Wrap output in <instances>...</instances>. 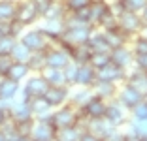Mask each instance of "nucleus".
I'll return each mask as SVG.
<instances>
[{
    "label": "nucleus",
    "mask_w": 147,
    "mask_h": 141,
    "mask_svg": "<svg viewBox=\"0 0 147 141\" xmlns=\"http://www.w3.org/2000/svg\"><path fill=\"white\" fill-rule=\"evenodd\" d=\"M13 64V58L9 55H0V77H6Z\"/></svg>",
    "instance_id": "79ce46f5"
},
{
    "label": "nucleus",
    "mask_w": 147,
    "mask_h": 141,
    "mask_svg": "<svg viewBox=\"0 0 147 141\" xmlns=\"http://www.w3.org/2000/svg\"><path fill=\"white\" fill-rule=\"evenodd\" d=\"M117 87L115 83H108V81H100V79H96V83L91 87L92 92L96 94V96H100L102 100H106V102H109V100H113L117 96Z\"/></svg>",
    "instance_id": "5701e85b"
},
{
    "label": "nucleus",
    "mask_w": 147,
    "mask_h": 141,
    "mask_svg": "<svg viewBox=\"0 0 147 141\" xmlns=\"http://www.w3.org/2000/svg\"><path fill=\"white\" fill-rule=\"evenodd\" d=\"M79 137H81V132L78 130V126H70V128L57 130L55 141H79Z\"/></svg>",
    "instance_id": "2f4dec72"
},
{
    "label": "nucleus",
    "mask_w": 147,
    "mask_h": 141,
    "mask_svg": "<svg viewBox=\"0 0 147 141\" xmlns=\"http://www.w3.org/2000/svg\"><path fill=\"white\" fill-rule=\"evenodd\" d=\"M30 55H32L30 49H28L21 40H17V43H15V47H13V51H11V58L17 60V62H28Z\"/></svg>",
    "instance_id": "c756f323"
},
{
    "label": "nucleus",
    "mask_w": 147,
    "mask_h": 141,
    "mask_svg": "<svg viewBox=\"0 0 147 141\" xmlns=\"http://www.w3.org/2000/svg\"><path fill=\"white\" fill-rule=\"evenodd\" d=\"M51 43H59L66 30V19H42L38 26Z\"/></svg>",
    "instance_id": "1a4fd4ad"
},
{
    "label": "nucleus",
    "mask_w": 147,
    "mask_h": 141,
    "mask_svg": "<svg viewBox=\"0 0 147 141\" xmlns=\"http://www.w3.org/2000/svg\"><path fill=\"white\" fill-rule=\"evenodd\" d=\"M92 96H94V92H92L91 87H72V89H70V100L68 102L72 103L74 107L81 109Z\"/></svg>",
    "instance_id": "a211bd4d"
},
{
    "label": "nucleus",
    "mask_w": 147,
    "mask_h": 141,
    "mask_svg": "<svg viewBox=\"0 0 147 141\" xmlns=\"http://www.w3.org/2000/svg\"><path fill=\"white\" fill-rule=\"evenodd\" d=\"M19 40H21V42L25 43V45L28 47L32 53H36V51H45L49 45H53V43L47 40V36L43 34L38 26H36V28H30V30H25V32H23V36Z\"/></svg>",
    "instance_id": "39448f33"
},
{
    "label": "nucleus",
    "mask_w": 147,
    "mask_h": 141,
    "mask_svg": "<svg viewBox=\"0 0 147 141\" xmlns=\"http://www.w3.org/2000/svg\"><path fill=\"white\" fill-rule=\"evenodd\" d=\"M138 141H147V136H142V137H140Z\"/></svg>",
    "instance_id": "5fc2aeb1"
},
{
    "label": "nucleus",
    "mask_w": 147,
    "mask_h": 141,
    "mask_svg": "<svg viewBox=\"0 0 147 141\" xmlns=\"http://www.w3.org/2000/svg\"><path fill=\"white\" fill-rule=\"evenodd\" d=\"M98 79L96 68H92L89 62L78 64V77H76V87H92Z\"/></svg>",
    "instance_id": "f3484780"
},
{
    "label": "nucleus",
    "mask_w": 147,
    "mask_h": 141,
    "mask_svg": "<svg viewBox=\"0 0 147 141\" xmlns=\"http://www.w3.org/2000/svg\"><path fill=\"white\" fill-rule=\"evenodd\" d=\"M17 141H34V139H32V136H19Z\"/></svg>",
    "instance_id": "603ef678"
},
{
    "label": "nucleus",
    "mask_w": 147,
    "mask_h": 141,
    "mask_svg": "<svg viewBox=\"0 0 147 141\" xmlns=\"http://www.w3.org/2000/svg\"><path fill=\"white\" fill-rule=\"evenodd\" d=\"M102 34H104L106 42H108V45L111 47V49L121 47V45H128V42L132 40L128 34H125L119 26H115V28H108V30H102Z\"/></svg>",
    "instance_id": "aec40b11"
},
{
    "label": "nucleus",
    "mask_w": 147,
    "mask_h": 141,
    "mask_svg": "<svg viewBox=\"0 0 147 141\" xmlns=\"http://www.w3.org/2000/svg\"><path fill=\"white\" fill-rule=\"evenodd\" d=\"M115 98L119 100L123 105H126L128 109H132V107H134L136 103H140L143 98H145V96H143L140 90H136L134 87H130L128 83L123 81L121 85L117 87V96H115Z\"/></svg>",
    "instance_id": "f8f14e48"
},
{
    "label": "nucleus",
    "mask_w": 147,
    "mask_h": 141,
    "mask_svg": "<svg viewBox=\"0 0 147 141\" xmlns=\"http://www.w3.org/2000/svg\"><path fill=\"white\" fill-rule=\"evenodd\" d=\"M25 30H26V26L23 25L21 21H17V19L9 21V34H11V36H15V38H21Z\"/></svg>",
    "instance_id": "37998d69"
},
{
    "label": "nucleus",
    "mask_w": 147,
    "mask_h": 141,
    "mask_svg": "<svg viewBox=\"0 0 147 141\" xmlns=\"http://www.w3.org/2000/svg\"><path fill=\"white\" fill-rule=\"evenodd\" d=\"M104 117L115 126V128H123V126L130 120V109L126 105H123L117 98H113V100H109L108 105H106Z\"/></svg>",
    "instance_id": "20e7f679"
},
{
    "label": "nucleus",
    "mask_w": 147,
    "mask_h": 141,
    "mask_svg": "<svg viewBox=\"0 0 147 141\" xmlns=\"http://www.w3.org/2000/svg\"><path fill=\"white\" fill-rule=\"evenodd\" d=\"M79 141H104V139L98 137V136H94V134H91V132H83L81 137H79Z\"/></svg>",
    "instance_id": "de8ad7c7"
},
{
    "label": "nucleus",
    "mask_w": 147,
    "mask_h": 141,
    "mask_svg": "<svg viewBox=\"0 0 147 141\" xmlns=\"http://www.w3.org/2000/svg\"><path fill=\"white\" fill-rule=\"evenodd\" d=\"M91 55H92V51L87 43H79V45L70 47V60L76 62V64H85V62H89Z\"/></svg>",
    "instance_id": "a878e982"
},
{
    "label": "nucleus",
    "mask_w": 147,
    "mask_h": 141,
    "mask_svg": "<svg viewBox=\"0 0 147 141\" xmlns=\"http://www.w3.org/2000/svg\"><path fill=\"white\" fill-rule=\"evenodd\" d=\"M30 73L32 72H30V68H28L26 62H17V60H13V64H11V68H9V72H8L6 77H9V79H13V81H17V83H23Z\"/></svg>",
    "instance_id": "bb28decb"
},
{
    "label": "nucleus",
    "mask_w": 147,
    "mask_h": 141,
    "mask_svg": "<svg viewBox=\"0 0 147 141\" xmlns=\"http://www.w3.org/2000/svg\"><path fill=\"white\" fill-rule=\"evenodd\" d=\"M28 103H30V109H32V113H34V119H51L53 107L47 103V100L43 98V96L30 98Z\"/></svg>",
    "instance_id": "4be33fe9"
},
{
    "label": "nucleus",
    "mask_w": 147,
    "mask_h": 141,
    "mask_svg": "<svg viewBox=\"0 0 147 141\" xmlns=\"http://www.w3.org/2000/svg\"><path fill=\"white\" fill-rule=\"evenodd\" d=\"M28 68H30L32 73H40L45 66H47V60H45V51H36L30 55V58H28Z\"/></svg>",
    "instance_id": "c85d7f7f"
},
{
    "label": "nucleus",
    "mask_w": 147,
    "mask_h": 141,
    "mask_svg": "<svg viewBox=\"0 0 147 141\" xmlns=\"http://www.w3.org/2000/svg\"><path fill=\"white\" fill-rule=\"evenodd\" d=\"M0 105H2V100H0Z\"/></svg>",
    "instance_id": "4d7b16f0"
},
{
    "label": "nucleus",
    "mask_w": 147,
    "mask_h": 141,
    "mask_svg": "<svg viewBox=\"0 0 147 141\" xmlns=\"http://www.w3.org/2000/svg\"><path fill=\"white\" fill-rule=\"evenodd\" d=\"M40 75L49 83V87H62V85H68L66 83V75H64V70H59V68H45L40 72Z\"/></svg>",
    "instance_id": "b1692460"
},
{
    "label": "nucleus",
    "mask_w": 147,
    "mask_h": 141,
    "mask_svg": "<svg viewBox=\"0 0 147 141\" xmlns=\"http://www.w3.org/2000/svg\"><path fill=\"white\" fill-rule=\"evenodd\" d=\"M66 15H68V9H66L64 2H53L42 19H66Z\"/></svg>",
    "instance_id": "7c9ffc66"
},
{
    "label": "nucleus",
    "mask_w": 147,
    "mask_h": 141,
    "mask_svg": "<svg viewBox=\"0 0 147 141\" xmlns=\"http://www.w3.org/2000/svg\"><path fill=\"white\" fill-rule=\"evenodd\" d=\"M78 117H79V109L74 107L72 103L68 102V103H64V105H61V107H55V109L51 111V124L57 130L70 128V126H76Z\"/></svg>",
    "instance_id": "f03ea898"
},
{
    "label": "nucleus",
    "mask_w": 147,
    "mask_h": 141,
    "mask_svg": "<svg viewBox=\"0 0 147 141\" xmlns=\"http://www.w3.org/2000/svg\"><path fill=\"white\" fill-rule=\"evenodd\" d=\"M43 98L47 100V103L55 109V107H61L64 103H68L70 100V87L62 85V87H49L43 94Z\"/></svg>",
    "instance_id": "ddd939ff"
},
{
    "label": "nucleus",
    "mask_w": 147,
    "mask_h": 141,
    "mask_svg": "<svg viewBox=\"0 0 147 141\" xmlns=\"http://www.w3.org/2000/svg\"><path fill=\"white\" fill-rule=\"evenodd\" d=\"M117 15L111 11V9H108V11L100 17V21H98V25H96V28H100V30H108V28H115L117 26Z\"/></svg>",
    "instance_id": "473e14b6"
},
{
    "label": "nucleus",
    "mask_w": 147,
    "mask_h": 141,
    "mask_svg": "<svg viewBox=\"0 0 147 141\" xmlns=\"http://www.w3.org/2000/svg\"><path fill=\"white\" fill-rule=\"evenodd\" d=\"M17 13V0H0V23H9Z\"/></svg>",
    "instance_id": "cd10ccee"
},
{
    "label": "nucleus",
    "mask_w": 147,
    "mask_h": 141,
    "mask_svg": "<svg viewBox=\"0 0 147 141\" xmlns=\"http://www.w3.org/2000/svg\"><path fill=\"white\" fill-rule=\"evenodd\" d=\"M32 126H34V117L32 119H25V120H15V128H17L19 136H30Z\"/></svg>",
    "instance_id": "e433bc0d"
},
{
    "label": "nucleus",
    "mask_w": 147,
    "mask_h": 141,
    "mask_svg": "<svg viewBox=\"0 0 147 141\" xmlns=\"http://www.w3.org/2000/svg\"><path fill=\"white\" fill-rule=\"evenodd\" d=\"M8 119H11V115H9L8 107H6L4 103H2V105H0V128H2V124H4Z\"/></svg>",
    "instance_id": "49530a36"
},
{
    "label": "nucleus",
    "mask_w": 147,
    "mask_h": 141,
    "mask_svg": "<svg viewBox=\"0 0 147 141\" xmlns=\"http://www.w3.org/2000/svg\"><path fill=\"white\" fill-rule=\"evenodd\" d=\"M91 2L92 0H64V6L68 9V13H74V11H78V9L87 8Z\"/></svg>",
    "instance_id": "a19ab883"
},
{
    "label": "nucleus",
    "mask_w": 147,
    "mask_h": 141,
    "mask_svg": "<svg viewBox=\"0 0 147 141\" xmlns=\"http://www.w3.org/2000/svg\"><path fill=\"white\" fill-rule=\"evenodd\" d=\"M106 105H108V102L94 94L79 111H81L87 119H100V117H104V113H106Z\"/></svg>",
    "instance_id": "2eb2a0df"
},
{
    "label": "nucleus",
    "mask_w": 147,
    "mask_h": 141,
    "mask_svg": "<svg viewBox=\"0 0 147 141\" xmlns=\"http://www.w3.org/2000/svg\"><path fill=\"white\" fill-rule=\"evenodd\" d=\"M53 2H64V0H53Z\"/></svg>",
    "instance_id": "6e6d98bb"
},
{
    "label": "nucleus",
    "mask_w": 147,
    "mask_h": 141,
    "mask_svg": "<svg viewBox=\"0 0 147 141\" xmlns=\"http://www.w3.org/2000/svg\"><path fill=\"white\" fill-rule=\"evenodd\" d=\"M45 60H47L49 68H59L64 70L70 62V51L66 47L59 45V43H53L45 49Z\"/></svg>",
    "instance_id": "423d86ee"
},
{
    "label": "nucleus",
    "mask_w": 147,
    "mask_h": 141,
    "mask_svg": "<svg viewBox=\"0 0 147 141\" xmlns=\"http://www.w3.org/2000/svg\"><path fill=\"white\" fill-rule=\"evenodd\" d=\"M9 34V23H0V38Z\"/></svg>",
    "instance_id": "09e8293b"
},
{
    "label": "nucleus",
    "mask_w": 147,
    "mask_h": 141,
    "mask_svg": "<svg viewBox=\"0 0 147 141\" xmlns=\"http://www.w3.org/2000/svg\"><path fill=\"white\" fill-rule=\"evenodd\" d=\"M121 2H123V8L125 9L136 11V13H140L143 8H145V4H147V0H121Z\"/></svg>",
    "instance_id": "ea45409f"
},
{
    "label": "nucleus",
    "mask_w": 147,
    "mask_h": 141,
    "mask_svg": "<svg viewBox=\"0 0 147 141\" xmlns=\"http://www.w3.org/2000/svg\"><path fill=\"white\" fill-rule=\"evenodd\" d=\"M96 26L92 25H81V23H74L72 19H68V15H66V30L64 34H62L61 42H59V45L66 47L70 51V47L74 45H79V43H87V40L91 38V34L94 32Z\"/></svg>",
    "instance_id": "f257e3e1"
},
{
    "label": "nucleus",
    "mask_w": 147,
    "mask_h": 141,
    "mask_svg": "<svg viewBox=\"0 0 147 141\" xmlns=\"http://www.w3.org/2000/svg\"><path fill=\"white\" fill-rule=\"evenodd\" d=\"M113 130H115V126H113L106 117H100V119H89V124H87V132L94 134V136L102 137V139H106Z\"/></svg>",
    "instance_id": "dca6fc26"
},
{
    "label": "nucleus",
    "mask_w": 147,
    "mask_h": 141,
    "mask_svg": "<svg viewBox=\"0 0 147 141\" xmlns=\"http://www.w3.org/2000/svg\"><path fill=\"white\" fill-rule=\"evenodd\" d=\"M140 15H142V21L147 25V4H145V8H143L142 11H140Z\"/></svg>",
    "instance_id": "3c124183"
},
{
    "label": "nucleus",
    "mask_w": 147,
    "mask_h": 141,
    "mask_svg": "<svg viewBox=\"0 0 147 141\" xmlns=\"http://www.w3.org/2000/svg\"><path fill=\"white\" fill-rule=\"evenodd\" d=\"M145 100H147V94H145Z\"/></svg>",
    "instance_id": "13d9d810"
},
{
    "label": "nucleus",
    "mask_w": 147,
    "mask_h": 141,
    "mask_svg": "<svg viewBox=\"0 0 147 141\" xmlns=\"http://www.w3.org/2000/svg\"><path fill=\"white\" fill-rule=\"evenodd\" d=\"M134 66L136 70H142V72H147V55H134Z\"/></svg>",
    "instance_id": "a18cd8bd"
},
{
    "label": "nucleus",
    "mask_w": 147,
    "mask_h": 141,
    "mask_svg": "<svg viewBox=\"0 0 147 141\" xmlns=\"http://www.w3.org/2000/svg\"><path fill=\"white\" fill-rule=\"evenodd\" d=\"M109 56H111V62H115L117 66H121L125 70H130L134 64V51L130 49V45H121L111 49Z\"/></svg>",
    "instance_id": "4468645a"
},
{
    "label": "nucleus",
    "mask_w": 147,
    "mask_h": 141,
    "mask_svg": "<svg viewBox=\"0 0 147 141\" xmlns=\"http://www.w3.org/2000/svg\"><path fill=\"white\" fill-rule=\"evenodd\" d=\"M111 60V56H109V53H92L91 58H89V64L92 66V68L100 70L102 66H106Z\"/></svg>",
    "instance_id": "f704fd0d"
},
{
    "label": "nucleus",
    "mask_w": 147,
    "mask_h": 141,
    "mask_svg": "<svg viewBox=\"0 0 147 141\" xmlns=\"http://www.w3.org/2000/svg\"><path fill=\"white\" fill-rule=\"evenodd\" d=\"M30 136L34 141H55L57 128L51 124V119H34Z\"/></svg>",
    "instance_id": "9d476101"
},
{
    "label": "nucleus",
    "mask_w": 147,
    "mask_h": 141,
    "mask_svg": "<svg viewBox=\"0 0 147 141\" xmlns=\"http://www.w3.org/2000/svg\"><path fill=\"white\" fill-rule=\"evenodd\" d=\"M0 141H6V136H4V132L0 130Z\"/></svg>",
    "instance_id": "864d4df0"
},
{
    "label": "nucleus",
    "mask_w": 147,
    "mask_h": 141,
    "mask_svg": "<svg viewBox=\"0 0 147 141\" xmlns=\"http://www.w3.org/2000/svg\"><path fill=\"white\" fill-rule=\"evenodd\" d=\"M47 89H49V83L45 81L40 73H36V75L30 73V75L23 81L21 90H19V96L25 98V100H30V98H36V96H43Z\"/></svg>",
    "instance_id": "7ed1b4c3"
},
{
    "label": "nucleus",
    "mask_w": 147,
    "mask_h": 141,
    "mask_svg": "<svg viewBox=\"0 0 147 141\" xmlns=\"http://www.w3.org/2000/svg\"><path fill=\"white\" fill-rule=\"evenodd\" d=\"M130 117L132 119H147V100L145 98L130 109Z\"/></svg>",
    "instance_id": "58836bf2"
},
{
    "label": "nucleus",
    "mask_w": 147,
    "mask_h": 141,
    "mask_svg": "<svg viewBox=\"0 0 147 141\" xmlns=\"http://www.w3.org/2000/svg\"><path fill=\"white\" fill-rule=\"evenodd\" d=\"M64 75H66V83H68L70 89H72V87H76V77H78V64L70 60L68 66L64 68Z\"/></svg>",
    "instance_id": "4c0bfd02"
},
{
    "label": "nucleus",
    "mask_w": 147,
    "mask_h": 141,
    "mask_svg": "<svg viewBox=\"0 0 147 141\" xmlns=\"http://www.w3.org/2000/svg\"><path fill=\"white\" fill-rule=\"evenodd\" d=\"M87 45L91 47L92 53H111V47L108 45V42H106V38H104L100 28H94L91 38L87 40Z\"/></svg>",
    "instance_id": "393cba45"
},
{
    "label": "nucleus",
    "mask_w": 147,
    "mask_h": 141,
    "mask_svg": "<svg viewBox=\"0 0 147 141\" xmlns=\"http://www.w3.org/2000/svg\"><path fill=\"white\" fill-rule=\"evenodd\" d=\"M142 25H143L142 15L136 13V11H128V9H125V11L119 15V19H117V26H119L125 34H128L130 38H134V36L138 34Z\"/></svg>",
    "instance_id": "0eeeda50"
},
{
    "label": "nucleus",
    "mask_w": 147,
    "mask_h": 141,
    "mask_svg": "<svg viewBox=\"0 0 147 141\" xmlns=\"http://www.w3.org/2000/svg\"><path fill=\"white\" fill-rule=\"evenodd\" d=\"M19 38H15V36L11 34H6L0 38V55H9L11 56V51L13 47H15V43H17Z\"/></svg>",
    "instance_id": "72a5a7b5"
},
{
    "label": "nucleus",
    "mask_w": 147,
    "mask_h": 141,
    "mask_svg": "<svg viewBox=\"0 0 147 141\" xmlns=\"http://www.w3.org/2000/svg\"><path fill=\"white\" fill-rule=\"evenodd\" d=\"M136 36H142V38H147V25H145V23L142 25V28H140V32H138Z\"/></svg>",
    "instance_id": "8fccbe9b"
},
{
    "label": "nucleus",
    "mask_w": 147,
    "mask_h": 141,
    "mask_svg": "<svg viewBox=\"0 0 147 141\" xmlns=\"http://www.w3.org/2000/svg\"><path fill=\"white\" fill-rule=\"evenodd\" d=\"M19 90H21V83L13 81L9 77H0V100L2 102H9V100L17 98Z\"/></svg>",
    "instance_id": "6ab92c4d"
},
{
    "label": "nucleus",
    "mask_w": 147,
    "mask_h": 141,
    "mask_svg": "<svg viewBox=\"0 0 147 141\" xmlns=\"http://www.w3.org/2000/svg\"><path fill=\"white\" fill-rule=\"evenodd\" d=\"M125 83H128L130 87H134L136 90H140V92L145 96L147 94V73L145 72H142V70H126V79H125Z\"/></svg>",
    "instance_id": "412c9836"
},
{
    "label": "nucleus",
    "mask_w": 147,
    "mask_h": 141,
    "mask_svg": "<svg viewBox=\"0 0 147 141\" xmlns=\"http://www.w3.org/2000/svg\"><path fill=\"white\" fill-rule=\"evenodd\" d=\"M145 73H147V72H145Z\"/></svg>",
    "instance_id": "bf43d9fd"
},
{
    "label": "nucleus",
    "mask_w": 147,
    "mask_h": 141,
    "mask_svg": "<svg viewBox=\"0 0 147 141\" xmlns=\"http://www.w3.org/2000/svg\"><path fill=\"white\" fill-rule=\"evenodd\" d=\"M15 19L21 21L26 28H28V26H34L36 23L40 21V13H38V9H36L34 2H32V0H17Z\"/></svg>",
    "instance_id": "6e6552de"
},
{
    "label": "nucleus",
    "mask_w": 147,
    "mask_h": 141,
    "mask_svg": "<svg viewBox=\"0 0 147 141\" xmlns=\"http://www.w3.org/2000/svg\"><path fill=\"white\" fill-rule=\"evenodd\" d=\"M32 2H34L36 9H38V13H40V19L47 13V9L51 8V4H53V0H32Z\"/></svg>",
    "instance_id": "c03bdc74"
},
{
    "label": "nucleus",
    "mask_w": 147,
    "mask_h": 141,
    "mask_svg": "<svg viewBox=\"0 0 147 141\" xmlns=\"http://www.w3.org/2000/svg\"><path fill=\"white\" fill-rule=\"evenodd\" d=\"M130 42H132L130 49L134 51V55H147V38L134 36V40H130Z\"/></svg>",
    "instance_id": "c9c22d12"
},
{
    "label": "nucleus",
    "mask_w": 147,
    "mask_h": 141,
    "mask_svg": "<svg viewBox=\"0 0 147 141\" xmlns=\"http://www.w3.org/2000/svg\"><path fill=\"white\" fill-rule=\"evenodd\" d=\"M96 75H98L100 81H108V83H115V85H121L126 79V70L117 66L115 62L109 60L106 66H102L100 70H96Z\"/></svg>",
    "instance_id": "9b49d317"
}]
</instances>
